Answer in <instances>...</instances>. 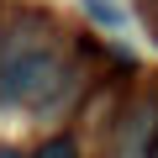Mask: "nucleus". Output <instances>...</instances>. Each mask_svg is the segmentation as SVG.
<instances>
[{
	"label": "nucleus",
	"mask_w": 158,
	"mask_h": 158,
	"mask_svg": "<svg viewBox=\"0 0 158 158\" xmlns=\"http://www.w3.org/2000/svg\"><path fill=\"white\" fill-rule=\"evenodd\" d=\"M58 74H63L58 58L42 48V21L32 11H16L6 21V37H0V106L42 100Z\"/></svg>",
	"instance_id": "nucleus-1"
},
{
	"label": "nucleus",
	"mask_w": 158,
	"mask_h": 158,
	"mask_svg": "<svg viewBox=\"0 0 158 158\" xmlns=\"http://www.w3.org/2000/svg\"><path fill=\"white\" fill-rule=\"evenodd\" d=\"M85 6V16L95 21V27H106V32H127V11L116 6V0H79Z\"/></svg>",
	"instance_id": "nucleus-2"
},
{
	"label": "nucleus",
	"mask_w": 158,
	"mask_h": 158,
	"mask_svg": "<svg viewBox=\"0 0 158 158\" xmlns=\"http://www.w3.org/2000/svg\"><path fill=\"white\" fill-rule=\"evenodd\" d=\"M37 158H79V148H74V137H53L37 148Z\"/></svg>",
	"instance_id": "nucleus-3"
},
{
	"label": "nucleus",
	"mask_w": 158,
	"mask_h": 158,
	"mask_svg": "<svg viewBox=\"0 0 158 158\" xmlns=\"http://www.w3.org/2000/svg\"><path fill=\"white\" fill-rule=\"evenodd\" d=\"M153 158H158V142H153Z\"/></svg>",
	"instance_id": "nucleus-4"
}]
</instances>
